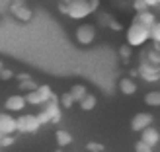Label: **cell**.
Wrapping results in <instances>:
<instances>
[{
    "label": "cell",
    "instance_id": "cell-1",
    "mask_svg": "<svg viewBox=\"0 0 160 152\" xmlns=\"http://www.w3.org/2000/svg\"><path fill=\"white\" fill-rule=\"evenodd\" d=\"M125 37H127V43H129L131 47H141V45H145L148 39H152L150 37V27L141 26V23H137V22H133L129 26Z\"/></svg>",
    "mask_w": 160,
    "mask_h": 152
},
{
    "label": "cell",
    "instance_id": "cell-35",
    "mask_svg": "<svg viewBox=\"0 0 160 152\" xmlns=\"http://www.w3.org/2000/svg\"><path fill=\"white\" fill-rule=\"evenodd\" d=\"M158 2H160V0H158Z\"/></svg>",
    "mask_w": 160,
    "mask_h": 152
},
{
    "label": "cell",
    "instance_id": "cell-17",
    "mask_svg": "<svg viewBox=\"0 0 160 152\" xmlns=\"http://www.w3.org/2000/svg\"><path fill=\"white\" fill-rule=\"evenodd\" d=\"M145 103L150 107H160V92L158 90H152V92H148L145 96Z\"/></svg>",
    "mask_w": 160,
    "mask_h": 152
},
{
    "label": "cell",
    "instance_id": "cell-11",
    "mask_svg": "<svg viewBox=\"0 0 160 152\" xmlns=\"http://www.w3.org/2000/svg\"><path fill=\"white\" fill-rule=\"evenodd\" d=\"M141 140H142V142H147L148 146H152V148H154L158 142H160V133L154 129V127H148V129H145V131L141 133Z\"/></svg>",
    "mask_w": 160,
    "mask_h": 152
},
{
    "label": "cell",
    "instance_id": "cell-15",
    "mask_svg": "<svg viewBox=\"0 0 160 152\" xmlns=\"http://www.w3.org/2000/svg\"><path fill=\"white\" fill-rule=\"evenodd\" d=\"M26 100H28L29 105H43V103H45V98H43V94L39 92V90L28 92V94H26Z\"/></svg>",
    "mask_w": 160,
    "mask_h": 152
},
{
    "label": "cell",
    "instance_id": "cell-25",
    "mask_svg": "<svg viewBox=\"0 0 160 152\" xmlns=\"http://www.w3.org/2000/svg\"><path fill=\"white\" fill-rule=\"evenodd\" d=\"M135 152H152V146H148L142 140H137L135 142Z\"/></svg>",
    "mask_w": 160,
    "mask_h": 152
},
{
    "label": "cell",
    "instance_id": "cell-22",
    "mask_svg": "<svg viewBox=\"0 0 160 152\" xmlns=\"http://www.w3.org/2000/svg\"><path fill=\"white\" fill-rule=\"evenodd\" d=\"M150 37H152L154 43H160V22H156L152 27H150Z\"/></svg>",
    "mask_w": 160,
    "mask_h": 152
},
{
    "label": "cell",
    "instance_id": "cell-5",
    "mask_svg": "<svg viewBox=\"0 0 160 152\" xmlns=\"http://www.w3.org/2000/svg\"><path fill=\"white\" fill-rule=\"evenodd\" d=\"M152 113H147V111H141V113H137L133 119H131V131L135 133H142L145 129H148V127H152Z\"/></svg>",
    "mask_w": 160,
    "mask_h": 152
},
{
    "label": "cell",
    "instance_id": "cell-7",
    "mask_svg": "<svg viewBox=\"0 0 160 152\" xmlns=\"http://www.w3.org/2000/svg\"><path fill=\"white\" fill-rule=\"evenodd\" d=\"M26 105H29L28 100H26V96H10V98H6L4 101V109L6 111H22Z\"/></svg>",
    "mask_w": 160,
    "mask_h": 152
},
{
    "label": "cell",
    "instance_id": "cell-27",
    "mask_svg": "<svg viewBox=\"0 0 160 152\" xmlns=\"http://www.w3.org/2000/svg\"><path fill=\"white\" fill-rule=\"evenodd\" d=\"M90 152H102L103 150V145H98V142H88V146H86Z\"/></svg>",
    "mask_w": 160,
    "mask_h": 152
},
{
    "label": "cell",
    "instance_id": "cell-36",
    "mask_svg": "<svg viewBox=\"0 0 160 152\" xmlns=\"http://www.w3.org/2000/svg\"><path fill=\"white\" fill-rule=\"evenodd\" d=\"M158 53H160V51H158Z\"/></svg>",
    "mask_w": 160,
    "mask_h": 152
},
{
    "label": "cell",
    "instance_id": "cell-14",
    "mask_svg": "<svg viewBox=\"0 0 160 152\" xmlns=\"http://www.w3.org/2000/svg\"><path fill=\"white\" fill-rule=\"evenodd\" d=\"M55 140H57V145L62 148V146H68L70 142H72V135H70L68 131H62L59 129L57 133H55Z\"/></svg>",
    "mask_w": 160,
    "mask_h": 152
},
{
    "label": "cell",
    "instance_id": "cell-21",
    "mask_svg": "<svg viewBox=\"0 0 160 152\" xmlns=\"http://www.w3.org/2000/svg\"><path fill=\"white\" fill-rule=\"evenodd\" d=\"M131 53H133V47H131L129 43H125L123 47H119V55H121L123 61H129V59H131Z\"/></svg>",
    "mask_w": 160,
    "mask_h": 152
},
{
    "label": "cell",
    "instance_id": "cell-32",
    "mask_svg": "<svg viewBox=\"0 0 160 152\" xmlns=\"http://www.w3.org/2000/svg\"><path fill=\"white\" fill-rule=\"evenodd\" d=\"M90 4L94 8V12H96V10H98V6H100V0H90Z\"/></svg>",
    "mask_w": 160,
    "mask_h": 152
},
{
    "label": "cell",
    "instance_id": "cell-23",
    "mask_svg": "<svg viewBox=\"0 0 160 152\" xmlns=\"http://www.w3.org/2000/svg\"><path fill=\"white\" fill-rule=\"evenodd\" d=\"M20 86H22V90H28V92H33V90H39V86H37V84L33 82V80H31V78H29V80H23V82H22Z\"/></svg>",
    "mask_w": 160,
    "mask_h": 152
},
{
    "label": "cell",
    "instance_id": "cell-4",
    "mask_svg": "<svg viewBox=\"0 0 160 152\" xmlns=\"http://www.w3.org/2000/svg\"><path fill=\"white\" fill-rule=\"evenodd\" d=\"M39 127H41V121H39L37 115H22L18 117V131L20 133H37Z\"/></svg>",
    "mask_w": 160,
    "mask_h": 152
},
{
    "label": "cell",
    "instance_id": "cell-28",
    "mask_svg": "<svg viewBox=\"0 0 160 152\" xmlns=\"http://www.w3.org/2000/svg\"><path fill=\"white\" fill-rule=\"evenodd\" d=\"M37 117H39V121H41V125H45V123H51V117L47 115L43 109H41V111H39V113H37Z\"/></svg>",
    "mask_w": 160,
    "mask_h": 152
},
{
    "label": "cell",
    "instance_id": "cell-26",
    "mask_svg": "<svg viewBox=\"0 0 160 152\" xmlns=\"http://www.w3.org/2000/svg\"><path fill=\"white\" fill-rule=\"evenodd\" d=\"M0 137H2V139H0V146H2V148L14 145V137H12V135H0Z\"/></svg>",
    "mask_w": 160,
    "mask_h": 152
},
{
    "label": "cell",
    "instance_id": "cell-9",
    "mask_svg": "<svg viewBox=\"0 0 160 152\" xmlns=\"http://www.w3.org/2000/svg\"><path fill=\"white\" fill-rule=\"evenodd\" d=\"M139 74H141L142 80H147V82H156V80H160V70H158L156 66H152L150 62H147V65H141Z\"/></svg>",
    "mask_w": 160,
    "mask_h": 152
},
{
    "label": "cell",
    "instance_id": "cell-6",
    "mask_svg": "<svg viewBox=\"0 0 160 152\" xmlns=\"http://www.w3.org/2000/svg\"><path fill=\"white\" fill-rule=\"evenodd\" d=\"M16 131H18V119L4 111L0 115V135H14Z\"/></svg>",
    "mask_w": 160,
    "mask_h": 152
},
{
    "label": "cell",
    "instance_id": "cell-19",
    "mask_svg": "<svg viewBox=\"0 0 160 152\" xmlns=\"http://www.w3.org/2000/svg\"><path fill=\"white\" fill-rule=\"evenodd\" d=\"M96 101H98V100H96V96L88 94L86 98L80 101V109H82V111H92V109L96 107Z\"/></svg>",
    "mask_w": 160,
    "mask_h": 152
},
{
    "label": "cell",
    "instance_id": "cell-3",
    "mask_svg": "<svg viewBox=\"0 0 160 152\" xmlns=\"http://www.w3.org/2000/svg\"><path fill=\"white\" fill-rule=\"evenodd\" d=\"M74 37H76V41L80 45H90L94 43V39H96V27L92 26V23H80V26L76 27L74 31Z\"/></svg>",
    "mask_w": 160,
    "mask_h": 152
},
{
    "label": "cell",
    "instance_id": "cell-31",
    "mask_svg": "<svg viewBox=\"0 0 160 152\" xmlns=\"http://www.w3.org/2000/svg\"><path fill=\"white\" fill-rule=\"evenodd\" d=\"M109 29H113V31H119V29H121V23L111 20V22H109Z\"/></svg>",
    "mask_w": 160,
    "mask_h": 152
},
{
    "label": "cell",
    "instance_id": "cell-33",
    "mask_svg": "<svg viewBox=\"0 0 160 152\" xmlns=\"http://www.w3.org/2000/svg\"><path fill=\"white\" fill-rule=\"evenodd\" d=\"M147 2H148V6H156V4H160L158 0H147Z\"/></svg>",
    "mask_w": 160,
    "mask_h": 152
},
{
    "label": "cell",
    "instance_id": "cell-16",
    "mask_svg": "<svg viewBox=\"0 0 160 152\" xmlns=\"http://www.w3.org/2000/svg\"><path fill=\"white\" fill-rule=\"evenodd\" d=\"M70 94H72V96H74V100L80 103V101H82L86 96H88V88H86L84 84H74L72 88H70Z\"/></svg>",
    "mask_w": 160,
    "mask_h": 152
},
{
    "label": "cell",
    "instance_id": "cell-8",
    "mask_svg": "<svg viewBox=\"0 0 160 152\" xmlns=\"http://www.w3.org/2000/svg\"><path fill=\"white\" fill-rule=\"evenodd\" d=\"M43 111L51 117V123H59L61 121V103H59V98L51 100V101H45L43 103Z\"/></svg>",
    "mask_w": 160,
    "mask_h": 152
},
{
    "label": "cell",
    "instance_id": "cell-2",
    "mask_svg": "<svg viewBox=\"0 0 160 152\" xmlns=\"http://www.w3.org/2000/svg\"><path fill=\"white\" fill-rule=\"evenodd\" d=\"M94 12L90 0H70L67 4V16L72 20H84Z\"/></svg>",
    "mask_w": 160,
    "mask_h": 152
},
{
    "label": "cell",
    "instance_id": "cell-12",
    "mask_svg": "<svg viewBox=\"0 0 160 152\" xmlns=\"http://www.w3.org/2000/svg\"><path fill=\"white\" fill-rule=\"evenodd\" d=\"M133 22H137V23H141V26H147V27H152L154 23H156V18H154V14L152 12H139L137 16H135V20Z\"/></svg>",
    "mask_w": 160,
    "mask_h": 152
},
{
    "label": "cell",
    "instance_id": "cell-20",
    "mask_svg": "<svg viewBox=\"0 0 160 152\" xmlns=\"http://www.w3.org/2000/svg\"><path fill=\"white\" fill-rule=\"evenodd\" d=\"M39 92H41V94H43V98H45V101H51V100H57V96H55V94H53V90H51V88H49V86H47V84H41V86H39Z\"/></svg>",
    "mask_w": 160,
    "mask_h": 152
},
{
    "label": "cell",
    "instance_id": "cell-24",
    "mask_svg": "<svg viewBox=\"0 0 160 152\" xmlns=\"http://www.w3.org/2000/svg\"><path fill=\"white\" fill-rule=\"evenodd\" d=\"M133 8L137 10V14H139V12H147V10H148V2H147V0H135V2H133Z\"/></svg>",
    "mask_w": 160,
    "mask_h": 152
},
{
    "label": "cell",
    "instance_id": "cell-18",
    "mask_svg": "<svg viewBox=\"0 0 160 152\" xmlns=\"http://www.w3.org/2000/svg\"><path fill=\"white\" fill-rule=\"evenodd\" d=\"M59 103H61V107H65V109H70L76 103L74 100V96L70 94V92H65V94H61V98H59Z\"/></svg>",
    "mask_w": 160,
    "mask_h": 152
},
{
    "label": "cell",
    "instance_id": "cell-34",
    "mask_svg": "<svg viewBox=\"0 0 160 152\" xmlns=\"http://www.w3.org/2000/svg\"><path fill=\"white\" fill-rule=\"evenodd\" d=\"M62 2H67V4H68V2H70V0H62Z\"/></svg>",
    "mask_w": 160,
    "mask_h": 152
},
{
    "label": "cell",
    "instance_id": "cell-30",
    "mask_svg": "<svg viewBox=\"0 0 160 152\" xmlns=\"http://www.w3.org/2000/svg\"><path fill=\"white\" fill-rule=\"evenodd\" d=\"M148 62H160V53H148Z\"/></svg>",
    "mask_w": 160,
    "mask_h": 152
},
{
    "label": "cell",
    "instance_id": "cell-10",
    "mask_svg": "<svg viewBox=\"0 0 160 152\" xmlns=\"http://www.w3.org/2000/svg\"><path fill=\"white\" fill-rule=\"evenodd\" d=\"M12 14H14V18L20 20V22H29L33 18V12H31L26 4H14L12 6Z\"/></svg>",
    "mask_w": 160,
    "mask_h": 152
},
{
    "label": "cell",
    "instance_id": "cell-13",
    "mask_svg": "<svg viewBox=\"0 0 160 152\" xmlns=\"http://www.w3.org/2000/svg\"><path fill=\"white\" fill-rule=\"evenodd\" d=\"M119 90H121V94H125V96H133L137 92V84L133 82V78H121L119 80Z\"/></svg>",
    "mask_w": 160,
    "mask_h": 152
},
{
    "label": "cell",
    "instance_id": "cell-29",
    "mask_svg": "<svg viewBox=\"0 0 160 152\" xmlns=\"http://www.w3.org/2000/svg\"><path fill=\"white\" fill-rule=\"evenodd\" d=\"M14 74H12V70L10 68H2V72H0V78H2V80H10Z\"/></svg>",
    "mask_w": 160,
    "mask_h": 152
}]
</instances>
